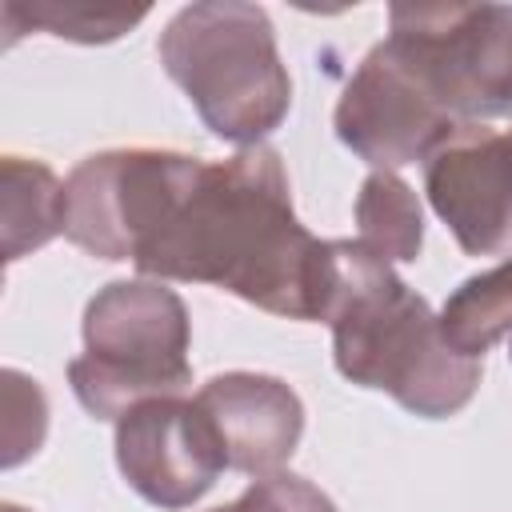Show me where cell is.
<instances>
[{
  "instance_id": "obj_5",
  "label": "cell",
  "mask_w": 512,
  "mask_h": 512,
  "mask_svg": "<svg viewBox=\"0 0 512 512\" xmlns=\"http://www.w3.org/2000/svg\"><path fill=\"white\" fill-rule=\"evenodd\" d=\"M388 48L456 120L512 112V4H392Z\"/></svg>"
},
{
  "instance_id": "obj_6",
  "label": "cell",
  "mask_w": 512,
  "mask_h": 512,
  "mask_svg": "<svg viewBox=\"0 0 512 512\" xmlns=\"http://www.w3.org/2000/svg\"><path fill=\"white\" fill-rule=\"evenodd\" d=\"M196 168L200 156L164 148H112L80 160L64 180V236L100 260H136Z\"/></svg>"
},
{
  "instance_id": "obj_14",
  "label": "cell",
  "mask_w": 512,
  "mask_h": 512,
  "mask_svg": "<svg viewBox=\"0 0 512 512\" xmlns=\"http://www.w3.org/2000/svg\"><path fill=\"white\" fill-rule=\"evenodd\" d=\"M148 16V8H96V4H80V0H8L4 4V28H8V44L20 36L24 28H40L52 32L60 40H76V44H108L116 36H124L128 28H136Z\"/></svg>"
},
{
  "instance_id": "obj_9",
  "label": "cell",
  "mask_w": 512,
  "mask_h": 512,
  "mask_svg": "<svg viewBox=\"0 0 512 512\" xmlns=\"http://www.w3.org/2000/svg\"><path fill=\"white\" fill-rule=\"evenodd\" d=\"M424 188L468 256L512 252V132L460 124L424 160Z\"/></svg>"
},
{
  "instance_id": "obj_10",
  "label": "cell",
  "mask_w": 512,
  "mask_h": 512,
  "mask_svg": "<svg viewBox=\"0 0 512 512\" xmlns=\"http://www.w3.org/2000/svg\"><path fill=\"white\" fill-rule=\"evenodd\" d=\"M196 404L212 420L224 464L248 476H268L276 472L300 444L304 432V404L300 396L260 372H224L212 376L200 392Z\"/></svg>"
},
{
  "instance_id": "obj_8",
  "label": "cell",
  "mask_w": 512,
  "mask_h": 512,
  "mask_svg": "<svg viewBox=\"0 0 512 512\" xmlns=\"http://www.w3.org/2000/svg\"><path fill=\"white\" fill-rule=\"evenodd\" d=\"M116 464L136 496L156 508L196 504L228 468L220 436L196 400H144L116 420Z\"/></svg>"
},
{
  "instance_id": "obj_19",
  "label": "cell",
  "mask_w": 512,
  "mask_h": 512,
  "mask_svg": "<svg viewBox=\"0 0 512 512\" xmlns=\"http://www.w3.org/2000/svg\"><path fill=\"white\" fill-rule=\"evenodd\" d=\"M508 356H512V348H508Z\"/></svg>"
},
{
  "instance_id": "obj_4",
  "label": "cell",
  "mask_w": 512,
  "mask_h": 512,
  "mask_svg": "<svg viewBox=\"0 0 512 512\" xmlns=\"http://www.w3.org/2000/svg\"><path fill=\"white\" fill-rule=\"evenodd\" d=\"M76 400L96 420L176 396L192 384L188 312L160 280H112L84 308V356L68 364Z\"/></svg>"
},
{
  "instance_id": "obj_1",
  "label": "cell",
  "mask_w": 512,
  "mask_h": 512,
  "mask_svg": "<svg viewBox=\"0 0 512 512\" xmlns=\"http://www.w3.org/2000/svg\"><path fill=\"white\" fill-rule=\"evenodd\" d=\"M132 264L156 280L224 288L272 316L320 320L332 240L296 220L280 156L252 144L224 164L200 160Z\"/></svg>"
},
{
  "instance_id": "obj_15",
  "label": "cell",
  "mask_w": 512,
  "mask_h": 512,
  "mask_svg": "<svg viewBox=\"0 0 512 512\" xmlns=\"http://www.w3.org/2000/svg\"><path fill=\"white\" fill-rule=\"evenodd\" d=\"M48 428V404L36 380L8 368L4 372V468L28 460Z\"/></svg>"
},
{
  "instance_id": "obj_18",
  "label": "cell",
  "mask_w": 512,
  "mask_h": 512,
  "mask_svg": "<svg viewBox=\"0 0 512 512\" xmlns=\"http://www.w3.org/2000/svg\"><path fill=\"white\" fill-rule=\"evenodd\" d=\"M212 512H232V508H212Z\"/></svg>"
},
{
  "instance_id": "obj_3",
  "label": "cell",
  "mask_w": 512,
  "mask_h": 512,
  "mask_svg": "<svg viewBox=\"0 0 512 512\" xmlns=\"http://www.w3.org/2000/svg\"><path fill=\"white\" fill-rule=\"evenodd\" d=\"M156 52L220 140L260 144L292 104V80L260 4H188L168 20Z\"/></svg>"
},
{
  "instance_id": "obj_11",
  "label": "cell",
  "mask_w": 512,
  "mask_h": 512,
  "mask_svg": "<svg viewBox=\"0 0 512 512\" xmlns=\"http://www.w3.org/2000/svg\"><path fill=\"white\" fill-rule=\"evenodd\" d=\"M0 200H4V260L48 244L64 232V184L40 160L4 156L0 164Z\"/></svg>"
},
{
  "instance_id": "obj_16",
  "label": "cell",
  "mask_w": 512,
  "mask_h": 512,
  "mask_svg": "<svg viewBox=\"0 0 512 512\" xmlns=\"http://www.w3.org/2000/svg\"><path fill=\"white\" fill-rule=\"evenodd\" d=\"M228 508L232 512H336V504L316 484H308L304 476H292V472L256 476L244 488V496Z\"/></svg>"
},
{
  "instance_id": "obj_12",
  "label": "cell",
  "mask_w": 512,
  "mask_h": 512,
  "mask_svg": "<svg viewBox=\"0 0 512 512\" xmlns=\"http://www.w3.org/2000/svg\"><path fill=\"white\" fill-rule=\"evenodd\" d=\"M444 340L464 356H484L512 332V260L464 280L440 308Z\"/></svg>"
},
{
  "instance_id": "obj_7",
  "label": "cell",
  "mask_w": 512,
  "mask_h": 512,
  "mask_svg": "<svg viewBox=\"0 0 512 512\" xmlns=\"http://www.w3.org/2000/svg\"><path fill=\"white\" fill-rule=\"evenodd\" d=\"M456 128L384 40L360 60L336 104V136L380 172L428 160Z\"/></svg>"
},
{
  "instance_id": "obj_17",
  "label": "cell",
  "mask_w": 512,
  "mask_h": 512,
  "mask_svg": "<svg viewBox=\"0 0 512 512\" xmlns=\"http://www.w3.org/2000/svg\"><path fill=\"white\" fill-rule=\"evenodd\" d=\"M4 512H24V508L20 504H4Z\"/></svg>"
},
{
  "instance_id": "obj_13",
  "label": "cell",
  "mask_w": 512,
  "mask_h": 512,
  "mask_svg": "<svg viewBox=\"0 0 512 512\" xmlns=\"http://www.w3.org/2000/svg\"><path fill=\"white\" fill-rule=\"evenodd\" d=\"M360 244L380 260H416L424 244V220L412 188L392 172H372L356 196Z\"/></svg>"
},
{
  "instance_id": "obj_2",
  "label": "cell",
  "mask_w": 512,
  "mask_h": 512,
  "mask_svg": "<svg viewBox=\"0 0 512 512\" xmlns=\"http://www.w3.org/2000/svg\"><path fill=\"white\" fill-rule=\"evenodd\" d=\"M320 320L332 328L340 376L388 392L416 416L440 420L476 396L480 360L456 352L428 300L360 240H332V284Z\"/></svg>"
}]
</instances>
